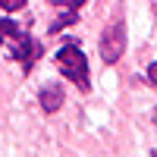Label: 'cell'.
Instances as JSON below:
<instances>
[{
	"mask_svg": "<svg viewBox=\"0 0 157 157\" xmlns=\"http://www.w3.org/2000/svg\"><path fill=\"white\" fill-rule=\"evenodd\" d=\"M54 63H57V69L66 75L78 91H88V88H91V78H88V60H85L82 50H78V44L69 41L66 47H60L57 57H54Z\"/></svg>",
	"mask_w": 157,
	"mask_h": 157,
	"instance_id": "obj_1",
	"label": "cell"
},
{
	"mask_svg": "<svg viewBox=\"0 0 157 157\" xmlns=\"http://www.w3.org/2000/svg\"><path fill=\"white\" fill-rule=\"evenodd\" d=\"M98 47H101V60L107 63V66H113V63L126 54V25H123V22L107 25L104 35H101V44H98Z\"/></svg>",
	"mask_w": 157,
	"mask_h": 157,
	"instance_id": "obj_2",
	"label": "cell"
},
{
	"mask_svg": "<svg viewBox=\"0 0 157 157\" xmlns=\"http://www.w3.org/2000/svg\"><path fill=\"white\" fill-rule=\"evenodd\" d=\"M6 44H10V54H13V60H19V63H22V69H25V72H32L35 60L41 57V44H38L32 35H25V32L13 35Z\"/></svg>",
	"mask_w": 157,
	"mask_h": 157,
	"instance_id": "obj_3",
	"label": "cell"
},
{
	"mask_svg": "<svg viewBox=\"0 0 157 157\" xmlns=\"http://www.w3.org/2000/svg\"><path fill=\"white\" fill-rule=\"evenodd\" d=\"M38 101H41V110L44 113H57L63 107V101H66V91H63V85H44L41 94H38Z\"/></svg>",
	"mask_w": 157,
	"mask_h": 157,
	"instance_id": "obj_4",
	"label": "cell"
},
{
	"mask_svg": "<svg viewBox=\"0 0 157 157\" xmlns=\"http://www.w3.org/2000/svg\"><path fill=\"white\" fill-rule=\"evenodd\" d=\"M75 19H78V10H66V13H63V16H57L54 22H50V35L63 32V29H66V25H72Z\"/></svg>",
	"mask_w": 157,
	"mask_h": 157,
	"instance_id": "obj_5",
	"label": "cell"
},
{
	"mask_svg": "<svg viewBox=\"0 0 157 157\" xmlns=\"http://www.w3.org/2000/svg\"><path fill=\"white\" fill-rule=\"evenodd\" d=\"M19 32H22V29H19L13 19H0V44L10 41V38H13V35H19Z\"/></svg>",
	"mask_w": 157,
	"mask_h": 157,
	"instance_id": "obj_6",
	"label": "cell"
},
{
	"mask_svg": "<svg viewBox=\"0 0 157 157\" xmlns=\"http://www.w3.org/2000/svg\"><path fill=\"white\" fill-rule=\"evenodd\" d=\"M0 10H6V13H19V10H25V0H0Z\"/></svg>",
	"mask_w": 157,
	"mask_h": 157,
	"instance_id": "obj_7",
	"label": "cell"
},
{
	"mask_svg": "<svg viewBox=\"0 0 157 157\" xmlns=\"http://www.w3.org/2000/svg\"><path fill=\"white\" fill-rule=\"evenodd\" d=\"M54 6H60V10H82V3L85 0H50Z\"/></svg>",
	"mask_w": 157,
	"mask_h": 157,
	"instance_id": "obj_8",
	"label": "cell"
},
{
	"mask_svg": "<svg viewBox=\"0 0 157 157\" xmlns=\"http://www.w3.org/2000/svg\"><path fill=\"white\" fill-rule=\"evenodd\" d=\"M148 78H151V85H157V63H154V66L148 69Z\"/></svg>",
	"mask_w": 157,
	"mask_h": 157,
	"instance_id": "obj_9",
	"label": "cell"
},
{
	"mask_svg": "<svg viewBox=\"0 0 157 157\" xmlns=\"http://www.w3.org/2000/svg\"><path fill=\"white\" fill-rule=\"evenodd\" d=\"M154 123H157V113H154Z\"/></svg>",
	"mask_w": 157,
	"mask_h": 157,
	"instance_id": "obj_10",
	"label": "cell"
},
{
	"mask_svg": "<svg viewBox=\"0 0 157 157\" xmlns=\"http://www.w3.org/2000/svg\"><path fill=\"white\" fill-rule=\"evenodd\" d=\"M154 157H157V151H154Z\"/></svg>",
	"mask_w": 157,
	"mask_h": 157,
	"instance_id": "obj_11",
	"label": "cell"
}]
</instances>
